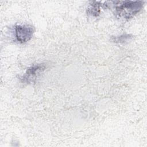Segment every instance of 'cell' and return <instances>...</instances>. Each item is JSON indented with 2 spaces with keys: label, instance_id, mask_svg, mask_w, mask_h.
Returning a JSON list of instances; mask_svg holds the SVG:
<instances>
[{
  "label": "cell",
  "instance_id": "cell-1",
  "mask_svg": "<svg viewBox=\"0 0 147 147\" xmlns=\"http://www.w3.org/2000/svg\"><path fill=\"white\" fill-rule=\"evenodd\" d=\"M144 5V2L141 1L119 2V3L115 6V14L119 18L129 20L141 10Z\"/></svg>",
  "mask_w": 147,
  "mask_h": 147
},
{
  "label": "cell",
  "instance_id": "cell-2",
  "mask_svg": "<svg viewBox=\"0 0 147 147\" xmlns=\"http://www.w3.org/2000/svg\"><path fill=\"white\" fill-rule=\"evenodd\" d=\"M14 29L16 40L21 44L26 43L30 40L34 32V28L28 24L16 25Z\"/></svg>",
  "mask_w": 147,
  "mask_h": 147
},
{
  "label": "cell",
  "instance_id": "cell-3",
  "mask_svg": "<svg viewBox=\"0 0 147 147\" xmlns=\"http://www.w3.org/2000/svg\"><path fill=\"white\" fill-rule=\"evenodd\" d=\"M45 68L46 67L44 64H37L29 67L21 78V81L26 83L34 82L40 73L44 71Z\"/></svg>",
  "mask_w": 147,
  "mask_h": 147
},
{
  "label": "cell",
  "instance_id": "cell-4",
  "mask_svg": "<svg viewBox=\"0 0 147 147\" xmlns=\"http://www.w3.org/2000/svg\"><path fill=\"white\" fill-rule=\"evenodd\" d=\"M102 3L98 1H92L90 4L89 7L87 9V13L88 14H90L94 17H98L100 13V8L102 6Z\"/></svg>",
  "mask_w": 147,
  "mask_h": 147
},
{
  "label": "cell",
  "instance_id": "cell-5",
  "mask_svg": "<svg viewBox=\"0 0 147 147\" xmlns=\"http://www.w3.org/2000/svg\"><path fill=\"white\" fill-rule=\"evenodd\" d=\"M133 38V36L131 34L125 33L118 36H112L111 41L115 43H124L128 40H130Z\"/></svg>",
  "mask_w": 147,
  "mask_h": 147
}]
</instances>
